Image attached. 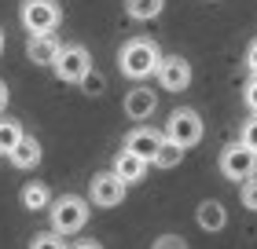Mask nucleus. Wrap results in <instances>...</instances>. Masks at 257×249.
<instances>
[{
    "label": "nucleus",
    "mask_w": 257,
    "mask_h": 249,
    "mask_svg": "<svg viewBox=\"0 0 257 249\" xmlns=\"http://www.w3.org/2000/svg\"><path fill=\"white\" fill-rule=\"evenodd\" d=\"M22 139H26V132H22L19 121H11V117H0V154H11Z\"/></svg>",
    "instance_id": "nucleus-17"
},
{
    "label": "nucleus",
    "mask_w": 257,
    "mask_h": 249,
    "mask_svg": "<svg viewBox=\"0 0 257 249\" xmlns=\"http://www.w3.org/2000/svg\"><path fill=\"white\" fill-rule=\"evenodd\" d=\"M59 52H63V44L55 41V33H30L26 37V59L37 66H55Z\"/></svg>",
    "instance_id": "nucleus-10"
},
{
    "label": "nucleus",
    "mask_w": 257,
    "mask_h": 249,
    "mask_svg": "<svg viewBox=\"0 0 257 249\" xmlns=\"http://www.w3.org/2000/svg\"><path fill=\"white\" fill-rule=\"evenodd\" d=\"M162 139H166L162 132L140 125V128H133V132L125 136V150H133L136 158H144L147 165H155V154H158V147H162Z\"/></svg>",
    "instance_id": "nucleus-11"
},
{
    "label": "nucleus",
    "mask_w": 257,
    "mask_h": 249,
    "mask_svg": "<svg viewBox=\"0 0 257 249\" xmlns=\"http://www.w3.org/2000/svg\"><path fill=\"white\" fill-rule=\"evenodd\" d=\"M242 99H246L250 114H257V77H250V81H246V88H242Z\"/></svg>",
    "instance_id": "nucleus-23"
},
{
    "label": "nucleus",
    "mask_w": 257,
    "mask_h": 249,
    "mask_svg": "<svg viewBox=\"0 0 257 249\" xmlns=\"http://www.w3.org/2000/svg\"><path fill=\"white\" fill-rule=\"evenodd\" d=\"M239 139L246 143L250 150H257V114L250 117V121H242V132H239Z\"/></svg>",
    "instance_id": "nucleus-21"
},
{
    "label": "nucleus",
    "mask_w": 257,
    "mask_h": 249,
    "mask_svg": "<svg viewBox=\"0 0 257 249\" xmlns=\"http://www.w3.org/2000/svg\"><path fill=\"white\" fill-rule=\"evenodd\" d=\"M220 172L242 187L246 180H253V176H257V150H250L242 139L228 143L224 150H220Z\"/></svg>",
    "instance_id": "nucleus-5"
},
{
    "label": "nucleus",
    "mask_w": 257,
    "mask_h": 249,
    "mask_svg": "<svg viewBox=\"0 0 257 249\" xmlns=\"http://www.w3.org/2000/svg\"><path fill=\"white\" fill-rule=\"evenodd\" d=\"M41 154H44V150H41V143H37V136H26L15 150L8 154V161L15 165V169L26 172V169H33V165H41Z\"/></svg>",
    "instance_id": "nucleus-14"
},
{
    "label": "nucleus",
    "mask_w": 257,
    "mask_h": 249,
    "mask_svg": "<svg viewBox=\"0 0 257 249\" xmlns=\"http://www.w3.org/2000/svg\"><path fill=\"white\" fill-rule=\"evenodd\" d=\"M166 136L173 139V143H180L184 150H191V147L202 143L206 125H202V117H198V110H191V106H177V110L169 114V121H166Z\"/></svg>",
    "instance_id": "nucleus-3"
},
{
    "label": "nucleus",
    "mask_w": 257,
    "mask_h": 249,
    "mask_svg": "<svg viewBox=\"0 0 257 249\" xmlns=\"http://www.w3.org/2000/svg\"><path fill=\"white\" fill-rule=\"evenodd\" d=\"M184 154H188V150L166 136V139H162V147H158V154H155V165H158V169H177V165L184 161Z\"/></svg>",
    "instance_id": "nucleus-18"
},
{
    "label": "nucleus",
    "mask_w": 257,
    "mask_h": 249,
    "mask_svg": "<svg viewBox=\"0 0 257 249\" xmlns=\"http://www.w3.org/2000/svg\"><path fill=\"white\" fill-rule=\"evenodd\" d=\"M52 70L63 85H85L92 77V55H88L85 44H63V52H59Z\"/></svg>",
    "instance_id": "nucleus-4"
},
{
    "label": "nucleus",
    "mask_w": 257,
    "mask_h": 249,
    "mask_svg": "<svg viewBox=\"0 0 257 249\" xmlns=\"http://www.w3.org/2000/svg\"><path fill=\"white\" fill-rule=\"evenodd\" d=\"M239 201H242V205H246L250 212H257V176L239 187Z\"/></svg>",
    "instance_id": "nucleus-20"
},
{
    "label": "nucleus",
    "mask_w": 257,
    "mask_h": 249,
    "mask_svg": "<svg viewBox=\"0 0 257 249\" xmlns=\"http://www.w3.org/2000/svg\"><path fill=\"white\" fill-rule=\"evenodd\" d=\"M19 201H22V209H30V212H44V209H52V191L44 183H37V180H30L26 187H22V194H19Z\"/></svg>",
    "instance_id": "nucleus-15"
},
{
    "label": "nucleus",
    "mask_w": 257,
    "mask_h": 249,
    "mask_svg": "<svg viewBox=\"0 0 257 249\" xmlns=\"http://www.w3.org/2000/svg\"><path fill=\"white\" fill-rule=\"evenodd\" d=\"M151 249H188V242H184L180 234H162V238H155Z\"/></svg>",
    "instance_id": "nucleus-22"
},
{
    "label": "nucleus",
    "mask_w": 257,
    "mask_h": 249,
    "mask_svg": "<svg viewBox=\"0 0 257 249\" xmlns=\"http://www.w3.org/2000/svg\"><path fill=\"white\" fill-rule=\"evenodd\" d=\"M155 77H158V85L166 88V92H184V88L191 85V63L184 55H166Z\"/></svg>",
    "instance_id": "nucleus-8"
},
{
    "label": "nucleus",
    "mask_w": 257,
    "mask_h": 249,
    "mask_svg": "<svg viewBox=\"0 0 257 249\" xmlns=\"http://www.w3.org/2000/svg\"><path fill=\"white\" fill-rule=\"evenodd\" d=\"M121 110H125L128 121H147V117L158 110V92H155V88H147V85H136L133 92H125Z\"/></svg>",
    "instance_id": "nucleus-9"
},
{
    "label": "nucleus",
    "mask_w": 257,
    "mask_h": 249,
    "mask_svg": "<svg viewBox=\"0 0 257 249\" xmlns=\"http://www.w3.org/2000/svg\"><path fill=\"white\" fill-rule=\"evenodd\" d=\"M195 220H198V227H202V231L213 234V231H220L228 223V212H224V205H220L217 198H206L202 205L195 209Z\"/></svg>",
    "instance_id": "nucleus-13"
},
{
    "label": "nucleus",
    "mask_w": 257,
    "mask_h": 249,
    "mask_svg": "<svg viewBox=\"0 0 257 249\" xmlns=\"http://www.w3.org/2000/svg\"><path fill=\"white\" fill-rule=\"evenodd\" d=\"M19 19L26 33H55V26L63 22V8L55 0H22Z\"/></svg>",
    "instance_id": "nucleus-6"
},
{
    "label": "nucleus",
    "mask_w": 257,
    "mask_h": 249,
    "mask_svg": "<svg viewBox=\"0 0 257 249\" xmlns=\"http://www.w3.org/2000/svg\"><path fill=\"white\" fill-rule=\"evenodd\" d=\"M246 70H250V77H257V37L250 41V48H246Z\"/></svg>",
    "instance_id": "nucleus-24"
},
{
    "label": "nucleus",
    "mask_w": 257,
    "mask_h": 249,
    "mask_svg": "<svg viewBox=\"0 0 257 249\" xmlns=\"http://www.w3.org/2000/svg\"><path fill=\"white\" fill-rule=\"evenodd\" d=\"M30 249H66V242H63V234H55V231H37L30 238Z\"/></svg>",
    "instance_id": "nucleus-19"
},
{
    "label": "nucleus",
    "mask_w": 257,
    "mask_h": 249,
    "mask_svg": "<svg viewBox=\"0 0 257 249\" xmlns=\"http://www.w3.org/2000/svg\"><path fill=\"white\" fill-rule=\"evenodd\" d=\"M74 249H103V245H99V242H77Z\"/></svg>",
    "instance_id": "nucleus-26"
},
{
    "label": "nucleus",
    "mask_w": 257,
    "mask_h": 249,
    "mask_svg": "<svg viewBox=\"0 0 257 249\" xmlns=\"http://www.w3.org/2000/svg\"><path fill=\"white\" fill-rule=\"evenodd\" d=\"M4 44H8V37H4V30H0V55H4Z\"/></svg>",
    "instance_id": "nucleus-27"
},
{
    "label": "nucleus",
    "mask_w": 257,
    "mask_h": 249,
    "mask_svg": "<svg viewBox=\"0 0 257 249\" xmlns=\"http://www.w3.org/2000/svg\"><path fill=\"white\" fill-rule=\"evenodd\" d=\"M125 191H128V183L121 180L118 172H96L88 180V201L96 209H114V205H121L125 201Z\"/></svg>",
    "instance_id": "nucleus-7"
},
{
    "label": "nucleus",
    "mask_w": 257,
    "mask_h": 249,
    "mask_svg": "<svg viewBox=\"0 0 257 249\" xmlns=\"http://www.w3.org/2000/svg\"><path fill=\"white\" fill-rule=\"evenodd\" d=\"M162 59H166V55L158 52V44L151 37H133V41H125L118 48V70L128 81H144L151 74H158Z\"/></svg>",
    "instance_id": "nucleus-1"
},
{
    "label": "nucleus",
    "mask_w": 257,
    "mask_h": 249,
    "mask_svg": "<svg viewBox=\"0 0 257 249\" xmlns=\"http://www.w3.org/2000/svg\"><path fill=\"white\" fill-rule=\"evenodd\" d=\"M162 8H166V0H125V15L136 19V22H151L162 15Z\"/></svg>",
    "instance_id": "nucleus-16"
},
{
    "label": "nucleus",
    "mask_w": 257,
    "mask_h": 249,
    "mask_svg": "<svg viewBox=\"0 0 257 249\" xmlns=\"http://www.w3.org/2000/svg\"><path fill=\"white\" fill-rule=\"evenodd\" d=\"M88 205H92V201L81 198V194H59V198L52 201V209H48L52 231H55V234H77V231L88 223V216H92Z\"/></svg>",
    "instance_id": "nucleus-2"
},
{
    "label": "nucleus",
    "mask_w": 257,
    "mask_h": 249,
    "mask_svg": "<svg viewBox=\"0 0 257 249\" xmlns=\"http://www.w3.org/2000/svg\"><path fill=\"white\" fill-rule=\"evenodd\" d=\"M114 172H118L125 183H140V180L147 176V161H144V158H136L133 150H125V147H121V150H118V158H114Z\"/></svg>",
    "instance_id": "nucleus-12"
},
{
    "label": "nucleus",
    "mask_w": 257,
    "mask_h": 249,
    "mask_svg": "<svg viewBox=\"0 0 257 249\" xmlns=\"http://www.w3.org/2000/svg\"><path fill=\"white\" fill-rule=\"evenodd\" d=\"M8 99H11V92H8V85H4V81H0V114L8 110Z\"/></svg>",
    "instance_id": "nucleus-25"
}]
</instances>
